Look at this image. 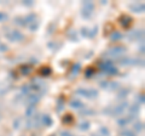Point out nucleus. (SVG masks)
Wrapping results in <instances>:
<instances>
[{
  "instance_id": "1",
  "label": "nucleus",
  "mask_w": 145,
  "mask_h": 136,
  "mask_svg": "<svg viewBox=\"0 0 145 136\" xmlns=\"http://www.w3.org/2000/svg\"><path fill=\"white\" fill-rule=\"evenodd\" d=\"M99 67H101V71L103 72L104 74L108 75H116L119 73V69L112 65L111 60H103L99 62Z\"/></svg>"
},
{
  "instance_id": "2",
  "label": "nucleus",
  "mask_w": 145,
  "mask_h": 136,
  "mask_svg": "<svg viewBox=\"0 0 145 136\" xmlns=\"http://www.w3.org/2000/svg\"><path fill=\"white\" fill-rule=\"evenodd\" d=\"M127 107H128V103L127 102H122L120 105H117L115 107H108L105 108L103 112L105 113V114H110V116H115V117H119L121 114H123L126 112Z\"/></svg>"
},
{
  "instance_id": "3",
  "label": "nucleus",
  "mask_w": 145,
  "mask_h": 136,
  "mask_svg": "<svg viewBox=\"0 0 145 136\" xmlns=\"http://www.w3.org/2000/svg\"><path fill=\"white\" fill-rule=\"evenodd\" d=\"M35 21H36V15H35V13H28L27 16L16 17V18H15V23L18 24V26H21V27H29Z\"/></svg>"
},
{
  "instance_id": "4",
  "label": "nucleus",
  "mask_w": 145,
  "mask_h": 136,
  "mask_svg": "<svg viewBox=\"0 0 145 136\" xmlns=\"http://www.w3.org/2000/svg\"><path fill=\"white\" fill-rule=\"evenodd\" d=\"M76 95L79 96H82L85 98H88V100H92V98H97L98 97V90L96 89H86V88H80V89H76Z\"/></svg>"
},
{
  "instance_id": "5",
  "label": "nucleus",
  "mask_w": 145,
  "mask_h": 136,
  "mask_svg": "<svg viewBox=\"0 0 145 136\" xmlns=\"http://www.w3.org/2000/svg\"><path fill=\"white\" fill-rule=\"evenodd\" d=\"M5 37H6V39L8 40V42H11V43H20V42H22V40H24V35L22 34V32L18 30V29H11V30L6 32Z\"/></svg>"
},
{
  "instance_id": "6",
  "label": "nucleus",
  "mask_w": 145,
  "mask_h": 136,
  "mask_svg": "<svg viewBox=\"0 0 145 136\" xmlns=\"http://www.w3.org/2000/svg\"><path fill=\"white\" fill-rule=\"evenodd\" d=\"M93 10H94V4L92 1H88V0H86V1L82 3L81 16H82L84 18H89V17L92 16V13H93Z\"/></svg>"
},
{
  "instance_id": "7",
  "label": "nucleus",
  "mask_w": 145,
  "mask_h": 136,
  "mask_svg": "<svg viewBox=\"0 0 145 136\" xmlns=\"http://www.w3.org/2000/svg\"><path fill=\"white\" fill-rule=\"evenodd\" d=\"M126 49L125 46H114L111 49H109L108 51H105L103 53L104 56H110V57H117V56H121L122 53H125Z\"/></svg>"
},
{
  "instance_id": "8",
  "label": "nucleus",
  "mask_w": 145,
  "mask_h": 136,
  "mask_svg": "<svg viewBox=\"0 0 145 136\" xmlns=\"http://www.w3.org/2000/svg\"><path fill=\"white\" fill-rule=\"evenodd\" d=\"M25 125L28 129H33V128H38L40 125V116L39 114H34L33 117L27 118Z\"/></svg>"
},
{
  "instance_id": "9",
  "label": "nucleus",
  "mask_w": 145,
  "mask_h": 136,
  "mask_svg": "<svg viewBox=\"0 0 145 136\" xmlns=\"http://www.w3.org/2000/svg\"><path fill=\"white\" fill-rule=\"evenodd\" d=\"M99 86L105 89V90H117V89H121L120 88V84L117 81H109V80H103L99 83Z\"/></svg>"
},
{
  "instance_id": "10",
  "label": "nucleus",
  "mask_w": 145,
  "mask_h": 136,
  "mask_svg": "<svg viewBox=\"0 0 145 136\" xmlns=\"http://www.w3.org/2000/svg\"><path fill=\"white\" fill-rule=\"evenodd\" d=\"M128 39L133 40V42H138V40H144V30L143 29H135L128 33Z\"/></svg>"
},
{
  "instance_id": "11",
  "label": "nucleus",
  "mask_w": 145,
  "mask_h": 136,
  "mask_svg": "<svg viewBox=\"0 0 145 136\" xmlns=\"http://www.w3.org/2000/svg\"><path fill=\"white\" fill-rule=\"evenodd\" d=\"M40 97H41V95H39V94H31V95L27 96L24 102L27 106H35L36 103L40 101Z\"/></svg>"
},
{
  "instance_id": "12",
  "label": "nucleus",
  "mask_w": 145,
  "mask_h": 136,
  "mask_svg": "<svg viewBox=\"0 0 145 136\" xmlns=\"http://www.w3.org/2000/svg\"><path fill=\"white\" fill-rule=\"evenodd\" d=\"M119 22H120V24H121L122 28H126L127 29L131 24H132L133 18L131 16H128V15H122L120 18H119Z\"/></svg>"
},
{
  "instance_id": "13",
  "label": "nucleus",
  "mask_w": 145,
  "mask_h": 136,
  "mask_svg": "<svg viewBox=\"0 0 145 136\" xmlns=\"http://www.w3.org/2000/svg\"><path fill=\"white\" fill-rule=\"evenodd\" d=\"M134 120V116H127V117H122V118H119L117 119V124H119L120 126H126V125H128L129 123H132V121Z\"/></svg>"
},
{
  "instance_id": "14",
  "label": "nucleus",
  "mask_w": 145,
  "mask_h": 136,
  "mask_svg": "<svg viewBox=\"0 0 145 136\" xmlns=\"http://www.w3.org/2000/svg\"><path fill=\"white\" fill-rule=\"evenodd\" d=\"M40 123L44 126H46V128H50V126H52V124H53V119L50 114H42L40 117Z\"/></svg>"
},
{
  "instance_id": "15",
  "label": "nucleus",
  "mask_w": 145,
  "mask_h": 136,
  "mask_svg": "<svg viewBox=\"0 0 145 136\" xmlns=\"http://www.w3.org/2000/svg\"><path fill=\"white\" fill-rule=\"evenodd\" d=\"M70 107L74 108V110L81 111V110H84L85 108V105H84V102L81 101L80 98H72L70 101Z\"/></svg>"
},
{
  "instance_id": "16",
  "label": "nucleus",
  "mask_w": 145,
  "mask_h": 136,
  "mask_svg": "<svg viewBox=\"0 0 145 136\" xmlns=\"http://www.w3.org/2000/svg\"><path fill=\"white\" fill-rule=\"evenodd\" d=\"M129 9H131V11H133L135 13L144 12V10H145V4L144 3H135V4L129 5Z\"/></svg>"
},
{
  "instance_id": "17",
  "label": "nucleus",
  "mask_w": 145,
  "mask_h": 136,
  "mask_svg": "<svg viewBox=\"0 0 145 136\" xmlns=\"http://www.w3.org/2000/svg\"><path fill=\"white\" fill-rule=\"evenodd\" d=\"M80 69H81V66H80V63H75L74 66L71 67V69H70V77H76L79 73H80Z\"/></svg>"
},
{
  "instance_id": "18",
  "label": "nucleus",
  "mask_w": 145,
  "mask_h": 136,
  "mask_svg": "<svg viewBox=\"0 0 145 136\" xmlns=\"http://www.w3.org/2000/svg\"><path fill=\"white\" fill-rule=\"evenodd\" d=\"M31 71L33 69H31V66H29V65H23L20 67V72L22 75H28Z\"/></svg>"
},
{
  "instance_id": "19",
  "label": "nucleus",
  "mask_w": 145,
  "mask_h": 136,
  "mask_svg": "<svg viewBox=\"0 0 145 136\" xmlns=\"http://www.w3.org/2000/svg\"><path fill=\"white\" fill-rule=\"evenodd\" d=\"M121 39H122V34L120 33V32L115 30V32H112V33L110 34V40L111 42H119V40H121Z\"/></svg>"
},
{
  "instance_id": "20",
  "label": "nucleus",
  "mask_w": 145,
  "mask_h": 136,
  "mask_svg": "<svg viewBox=\"0 0 145 136\" xmlns=\"http://www.w3.org/2000/svg\"><path fill=\"white\" fill-rule=\"evenodd\" d=\"M62 121H63V124H65V125L71 124L72 121H74V117H72L71 114H65L62 118Z\"/></svg>"
},
{
  "instance_id": "21",
  "label": "nucleus",
  "mask_w": 145,
  "mask_h": 136,
  "mask_svg": "<svg viewBox=\"0 0 145 136\" xmlns=\"http://www.w3.org/2000/svg\"><path fill=\"white\" fill-rule=\"evenodd\" d=\"M128 94H129V90L128 89H120L119 94H117V97H119L120 100H125Z\"/></svg>"
},
{
  "instance_id": "22",
  "label": "nucleus",
  "mask_w": 145,
  "mask_h": 136,
  "mask_svg": "<svg viewBox=\"0 0 145 136\" xmlns=\"http://www.w3.org/2000/svg\"><path fill=\"white\" fill-rule=\"evenodd\" d=\"M35 114V106H28L25 110V118H30Z\"/></svg>"
},
{
  "instance_id": "23",
  "label": "nucleus",
  "mask_w": 145,
  "mask_h": 136,
  "mask_svg": "<svg viewBox=\"0 0 145 136\" xmlns=\"http://www.w3.org/2000/svg\"><path fill=\"white\" fill-rule=\"evenodd\" d=\"M68 38H69L71 42H79V37H78V33L72 29V30H70L69 33H68Z\"/></svg>"
},
{
  "instance_id": "24",
  "label": "nucleus",
  "mask_w": 145,
  "mask_h": 136,
  "mask_svg": "<svg viewBox=\"0 0 145 136\" xmlns=\"http://www.w3.org/2000/svg\"><path fill=\"white\" fill-rule=\"evenodd\" d=\"M128 111H129V114L131 116H137L138 114V112H139V106L138 105H133V106H131L128 108Z\"/></svg>"
},
{
  "instance_id": "25",
  "label": "nucleus",
  "mask_w": 145,
  "mask_h": 136,
  "mask_svg": "<svg viewBox=\"0 0 145 136\" xmlns=\"http://www.w3.org/2000/svg\"><path fill=\"white\" fill-rule=\"evenodd\" d=\"M98 34V26H94L93 29H88V37L87 38H94Z\"/></svg>"
},
{
  "instance_id": "26",
  "label": "nucleus",
  "mask_w": 145,
  "mask_h": 136,
  "mask_svg": "<svg viewBox=\"0 0 145 136\" xmlns=\"http://www.w3.org/2000/svg\"><path fill=\"white\" fill-rule=\"evenodd\" d=\"M40 74L44 75V77H48L51 74V68L50 67H42L41 69H40Z\"/></svg>"
},
{
  "instance_id": "27",
  "label": "nucleus",
  "mask_w": 145,
  "mask_h": 136,
  "mask_svg": "<svg viewBox=\"0 0 145 136\" xmlns=\"http://www.w3.org/2000/svg\"><path fill=\"white\" fill-rule=\"evenodd\" d=\"M89 126H91V124H89V121H82L80 125H79V129L80 130H82V131H86V130H88L89 129Z\"/></svg>"
},
{
  "instance_id": "28",
  "label": "nucleus",
  "mask_w": 145,
  "mask_h": 136,
  "mask_svg": "<svg viewBox=\"0 0 145 136\" xmlns=\"http://www.w3.org/2000/svg\"><path fill=\"white\" fill-rule=\"evenodd\" d=\"M79 113L81 116H92V114H94V111H92V110H87V108H84V110H81V111H79Z\"/></svg>"
},
{
  "instance_id": "29",
  "label": "nucleus",
  "mask_w": 145,
  "mask_h": 136,
  "mask_svg": "<svg viewBox=\"0 0 145 136\" xmlns=\"http://www.w3.org/2000/svg\"><path fill=\"white\" fill-rule=\"evenodd\" d=\"M133 128L135 131H143L144 130V123L143 121H137V123L133 125Z\"/></svg>"
},
{
  "instance_id": "30",
  "label": "nucleus",
  "mask_w": 145,
  "mask_h": 136,
  "mask_svg": "<svg viewBox=\"0 0 145 136\" xmlns=\"http://www.w3.org/2000/svg\"><path fill=\"white\" fill-rule=\"evenodd\" d=\"M94 74V68H92V67H88L87 69L85 71V77L86 78H91Z\"/></svg>"
},
{
  "instance_id": "31",
  "label": "nucleus",
  "mask_w": 145,
  "mask_h": 136,
  "mask_svg": "<svg viewBox=\"0 0 145 136\" xmlns=\"http://www.w3.org/2000/svg\"><path fill=\"white\" fill-rule=\"evenodd\" d=\"M39 26H40V23H39V21L36 20L35 22H33V23H31L28 28L31 30V32H35V30H38V28H39Z\"/></svg>"
},
{
  "instance_id": "32",
  "label": "nucleus",
  "mask_w": 145,
  "mask_h": 136,
  "mask_svg": "<svg viewBox=\"0 0 145 136\" xmlns=\"http://www.w3.org/2000/svg\"><path fill=\"white\" fill-rule=\"evenodd\" d=\"M121 136H135V134L133 133L132 130H128V129H125L121 131Z\"/></svg>"
},
{
  "instance_id": "33",
  "label": "nucleus",
  "mask_w": 145,
  "mask_h": 136,
  "mask_svg": "<svg viewBox=\"0 0 145 136\" xmlns=\"http://www.w3.org/2000/svg\"><path fill=\"white\" fill-rule=\"evenodd\" d=\"M48 48H51L52 50H54V51H57V50L61 48V44L59 43H54V42L52 43L51 42V43H48Z\"/></svg>"
},
{
  "instance_id": "34",
  "label": "nucleus",
  "mask_w": 145,
  "mask_h": 136,
  "mask_svg": "<svg viewBox=\"0 0 145 136\" xmlns=\"http://www.w3.org/2000/svg\"><path fill=\"white\" fill-rule=\"evenodd\" d=\"M29 92H30L29 85H24V86H22V95H27V96H28Z\"/></svg>"
},
{
  "instance_id": "35",
  "label": "nucleus",
  "mask_w": 145,
  "mask_h": 136,
  "mask_svg": "<svg viewBox=\"0 0 145 136\" xmlns=\"http://www.w3.org/2000/svg\"><path fill=\"white\" fill-rule=\"evenodd\" d=\"M99 133L102 134V136H108L109 135V130L105 128V126H102V128L99 129Z\"/></svg>"
},
{
  "instance_id": "36",
  "label": "nucleus",
  "mask_w": 145,
  "mask_h": 136,
  "mask_svg": "<svg viewBox=\"0 0 145 136\" xmlns=\"http://www.w3.org/2000/svg\"><path fill=\"white\" fill-rule=\"evenodd\" d=\"M80 33H81V35H82V37L87 38V37H88V28H86V27H82Z\"/></svg>"
},
{
  "instance_id": "37",
  "label": "nucleus",
  "mask_w": 145,
  "mask_h": 136,
  "mask_svg": "<svg viewBox=\"0 0 145 136\" xmlns=\"http://www.w3.org/2000/svg\"><path fill=\"white\" fill-rule=\"evenodd\" d=\"M7 18H8L7 13H5V12H0V22H5V21H7Z\"/></svg>"
},
{
  "instance_id": "38",
  "label": "nucleus",
  "mask_w": 145,
  "mask_h": 136,
  "mask_svg": "<svg viewBox=\"0 0 145 136\" xmlns=\"http://www.w3.org/2000/svg\"><path fill=\"white\" fill-rule=\"evenodd\" d=\"M6 50H7V46L4 43L0 42V52H4V51H6Z\"/></svg>"
},
{
  "instance_id": "39",
  "label": "nucleus",
  "mask_w": 145,
  "mask_h": 136,
  "mask_svg": "<svg viewBox=\"0 0 145 136\" xmlns=\"http://www.w3.org/2000/svg\"><path fill=\"white\" fill-rule=\"evenodd\" d=\"M20 123H21V119H17L16 121H13V128H15V129H20Z\"/></svg>"
},
{
  "instance_id": "40",
  "label": "nucleus",
  "mask_w": 145,
  "mask_h": 136,
  "mask_svg": "<svg viewBox=\"0 0 145 136\" xmlns=\"http://www.w3.org/2000/svg\"><path fill=\"white\" fill-rule=\"evenodd\" d=\"M23 4L25 6H31V5H34V1H31V0H25V1H23Z\"/></svg>"
},
{
  "instance_id": "41",
  "label": "nucleus",
  "mask_w": 145,
  "mask_h": 136,
  "mask_svg": "<svg viewBox=\"0 0 145 136\" xmlns=\"http://www.w3.org/2000/svg\"><path fill=\"white\" fill-rule=\"evenodd\" d=\"M61 136H74V135H72L71 133H69V131H62Z\"/></svg>"
},
{
  "instance_id": "42",
  "label": "nucleus",
  "mask_w": 145,
  "mask_h": 136,
  "mask_svg": "<svg viewBox=\"0 0 145 136\" xmlns=\"http://www.w3.org/2000/svg\"><path fill=\"white\" fill-rule=\"evenodd\" d=\"M138 101H139V102H140V103H142V105H143V103H144V94L139 95V100H138Z\"/></svg>"
},
{
  "instance_id": "43",
  "label": "nucleus",
  "mask_w": 145,
  "mask_h": 136,
  "mask_svg": "<svg viewBox=\"0 0 145 136\" xmlns=\"http://www.w3.org/2000/svg\"><path fill=\"white\" fill-rule=\"evenodd\" d=\"M50 136H54V135H50Z\"/></svg>"
}]
</instances>
